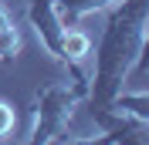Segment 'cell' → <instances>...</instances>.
<instances>
[{"label":"cell","instance_id":"7a4b0ae2","mask_svg":"<svg viewBox=\"0 0 149 145\" xmlns=\"http://www.w3.org/2000/svg\"><path fill=\"white\" fill-rule=\"evenodd\" d=\"M10 128H14V108H10V105H3V101H0V138L7 135Z\"/></svg>","mask_w":149,"mask_h":145},{"label":"cell","instance_id":"6da1fadb","mask_svg":"<svg viewBox=\"0 0 149 145\" xmlns=\"http://www.w3.org/2000/svg\"><path fill=\"white\" fill-rule=\"evenodd\" d=\"M88 47H92L88 34H78V30L65 34V41H61V51H65L68 57H85V54H88Z\"/></svg>","mask_w":149,"mask_h":145}]
</instances>
